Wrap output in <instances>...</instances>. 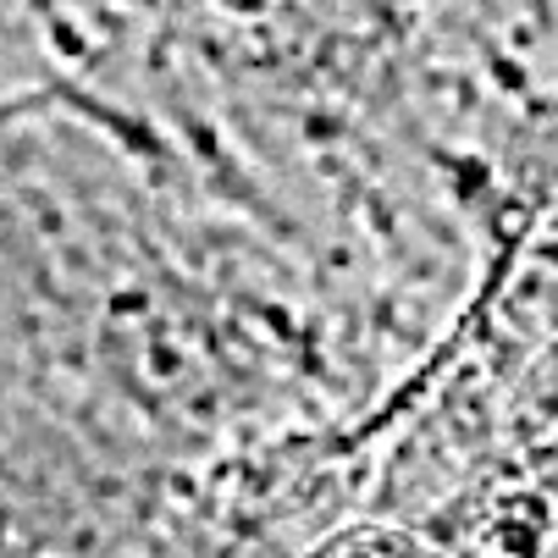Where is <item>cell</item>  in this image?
<instances>
[{
  "instance_id": "obj_1",
  "label": "cell",
  "mask_w": 558,
  "mask_h": 558,
  "mask_svg": "<svg viewBox=\"0 0 558 558\" xmlns=\"http://www.w3.org/2000/svg\"><path fill=\"white\" fill-rule=\"evenodd\" d=\"M304 558H437L432 536L410 520H387V514H349L332 525Z\"/></svg>"
},
{
  "instance_id": "obj_2",
  "label": "cell",
  "mask_w": 558,
  "mask_h": 558,
  "mask_svg": "<svg viewBox=\"0 0 558 558\" xmlns=\"http://www.w3.org/2000/svg\"><path fill=\"white\" fill-rule=\"evenodd\" d=\"M404 7H415V0H404Z\"/></svg>"
}]
</instances>
